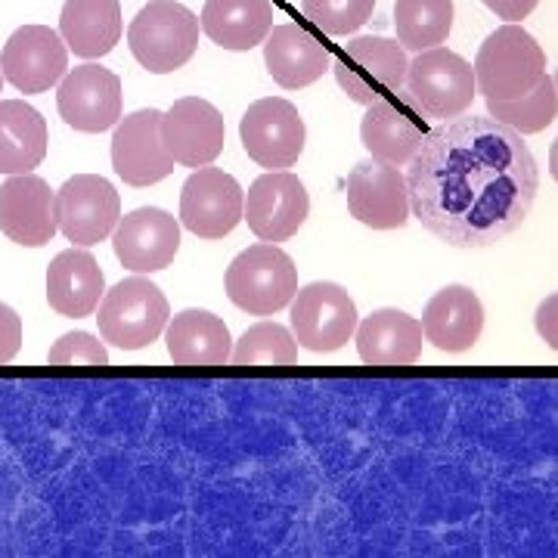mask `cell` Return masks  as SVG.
Wrapping results in <instances>:
<instances>
[{
  "label": "cell",
  "instance_id": "f1b7e54d",
  "mask_svg": "<svg viewBox=\"0 0 558 558\" xmlns=\"http://www.w3.org/2000/svg\"><path fill=\"white\" fill-rule=\"evenodd\" d=\"M395 28L403 50H432L453 32V0H395Z\"/></svg>",
  "mask_w": 558,
  "mask_h": 558
},
{
  "label": "cell",
  "instance_id": "ffe728a7",
  "mask_svg": "<svg viewBox=\"0 0 558 558\" xmlns=\"http://www.w3.org/2000/svg\"><path fill=\"white\" fill-rule=\"evenodd\" d=\"M422 336L438 351L462 354L475 348L484 329V304L469 286H444L422 311Z\"/></svg>",
  "mask_w": 558,
  "mask_h": 558
},
{
  "label": "cell",
  "instance_id": "74e56055",
  "mask_svg": "<svg viewBox=\"0 0 558 558\" xmlns=\"http://www.w3.org/2000/svg\"><path fill=\"white\" fill-rule=\"evenodd\" d=\"M553 81H556V94H558V72H556V78H553Z\"/></svg>",
  "mask_w": 558,
  "mask_h": 558
},
{
  "label": "cell",
  "instance_id": "3957f363",
  "mask_svg": "<svg viewBox=\"0 0 558 558\" xmlns=\"http://www.w3.org/2000/svg\"><path fill=\"white\" fill-rule=\"evenodd\" d=\"M472 69L484 100H515L546 75V53L519 22H506L481 44Z\"/></svg>",
  "mask_w": 558,
  "mask_h": 558
},
{
  "label": "cell",
  "instance_id": "8fae6325",
  "mask_svg": "<svg viewBox=\"0 0 558 558\" xmlns=\"http://www.w3.org/2000/svg\"><path fill=\"white\" fill-rule=\"evenodd\" d=\"M245 196L236 178L220 168L193 171L180 190V223L199 240H223L236 230Z\"/></svg>",
  "mask_w": 558,
  "mask_h": 558
},
{
  "label": "cell",
  "instance_id": "30bf717a",
  "mask_svg": "<svg viewBox=\"0 0 558 558\" xmlns=\"http://www.w3.org/2000/svg\"><path fill=\"white\" fill-rule=\"evenodd\" d=\"M242 149L260 168H292L304 153V119L301 112L282 97H264L245 109L240 121Z\"/></svg>",
  "mask_w": 558,
  "mask_h": 558
},
{
  "label": "cell",
  "instance_id": "cb8c5ba5",
  "mask_svg": "<svg viewBox=\"0 0 558 558\" xmlns=\"http://www.w3.org/2000/svg\"><path fill=\"white\" fill-rule=\"evenodd\" d=\"M264 62L279 87L299 90L323 78V72L329 69V50L301 25L286 22L274 25L270 35L264 38Z\"/></svg>",
  "mask_w": 558,
  "mask_h": 558
},
{
  "label": "cell",
  "instance_id": "7402d4cb",
  "mask_svg": "<svg viewBox=\"0 0 558 558\" xmlns=\"http://www.w3.org/2000/svg\"><path fill=\"white\" fill-rule=\"evenodd\" d=\"M165 344H168V357L174 360V366H227L233 354V339L230 329L211 311H180L178 317L168 319L165 326Z\"/></svg>",
  "mask_w": 558,
  "mask_h": 558
},
{
  "label": "cell",
  "instance_id": "5bb4252c",
  "mask_svg": "<svg viewBox=\"0 0 558 558\" xmlns=\"http://www.w3.org/2000/svg\"><path fill=\"white\" fill-rule=\"evenodd\" d=\"M348 211L363 227L400 230L410 220V193L400 168L379 159L357 161L348 174Z\"/></svg>",
  "mask_w": 558,
  "mask_h": 558
},
{
  "label": "cell",
  "instance_id": "ba28073f",
  "mask_svg": "<svg viewBox=\"0 0 558 558\" xmlns=\"http://www.w3.org/2000/svg\"><path fill=\"white\" fill-rule=\"evenodd\" d=\"M292 336L314 354L339 351L357 332V304L339 282H311L292 299Z\"/></svg>",
  "mask_w": 558,
  "mask_h": 558
},
{
  "label": "cell",
  "instance_id": "8992f818",
  "mask_svg": "<svg viewBox=\"0 0 558 558\" xmlns=\"http://www.w3.org/2000/svg\"><path fill=\"white\" fill-rule=\"evenodd\" d=\"M407 69H410L407 50L398 40L363 35L341 47L336 78L341 90L348 94V100L373 106L398 94L407 81Z\"/></svg>",
  "mask_w": 558,
  "mask_h": 558
},
{
  "label": "cell",
  "instance_id": "7a4b0ae2",
  "mask_svg": "<svg viewBox=\"0 0 558 558\" xmlns=\"http://www.w3.org/2000/svg\"><path fill=\"white\" fill-rule=\"evenodd\" d=\"M227 299L252 317H274L299 292V270L277 242H258L240 252L227 267Z\"/></svg>",
  "mask_w": 558,
  "mask_h": 558
},
{
  "label": "cell",
  "instance_id": "83f0119b",
  "mask_svg": "<svg viewBox=\"0 0 558 558\" xmlns=\"http://www.w3.org/2000/svg\"><path fill=\"white\" fill-rule=\"evenodd\" d=\"M47 156V121L25 100L0 102V174H28Z\"/></svg>",
  "mask_w": 558,
  "mask_h": 558
},
{
  "label": "cell",
  "instance_id": "ac0fdd59",
  "mask_svg": "<svg viewBox=\"0 0 558 558\" xmlns=\"http://www.w3.org/2000/svg\"><path fill=\"white\" fill-rule=\"evenodd\" d=\"M161 143L183 168H205L227 143V124L218 106L199 97H183L161 112Z\"/></svg>",
  "mask_w": 558,
  "mask_h": 558
},
{
  "label": "cell",
  "instance_id": "1f68e13d",
  "mask_svg": "<svg viewBox=\"0 0 558 558\" xmlns=\"http://www.w3.org/2000/svg\"><path fill=\"white\" fill-rule=\"evenodd\" d=\"M301 10L323 35L344 38L373 20L376 0H301Z\"/></svg>",
  "mask_w": 558,
  "mask_h": 558
},
{
  "label": "cell",
  "instance_id": "7c38bea8",
  "mask_svg": "<svg viewBox=\"0 0 558 558\" xmlns=\"http://www.w3.org/2000/svg\"><path fill=\"white\" fill-rule=\"evenodd\" d=\"M69 69V47L60 32L47 25L16 28L0 53V72L22 94H44L60 84Z\"/></svg>",
  "mask_w": 558,
  "mask_h": 558
},
{
  "label": "cell",
  "instance_id": "5b68a950",
  "mask_svg": "<svg viewBox=\"0 0 558 558\" xmlns=\"http://www.w3.org/2000/svg\"><path fill=\"white\" fill-rule=\"evenodd\" d=\"M171 319L168 299L156 282L143 277L121 279L100 299V336L112 348L140 351L159 339Z\"/></svg>",
  "mask_w": 558,
  "mask_h": 558
},
{
  "label": "cell",
  "instance_id": "d6a6232c",
  "mask_svg": "<svg viewBox=\"0 0 558 558\" xmlns=\"http://www.w3.org/2000/svg\"><path fill=\"white\" fill-rule=\"evenodd\" d=\"M50 366H109V351L90 332H65L47 354Z\"/></svg>",
  "mask_w": 558,
  "mask_h": 558
},
{
  "label": "cell",
  "instance_id": "4316f807",
  "mask_svg": "<svg viewBox=\"0 0 558 558\" xmlns=\"http://www.w3.org/2000/svg\"><path fill=\"white\" fill-rule=\"evenodd\" d=\"M425 134H428L425 124L410 119L407 109H400L398 102L391 100L366 106V116L360 121V140H363L366 153L373 159L395 165V168L410 165Z\"/></svg>",
  "mask_w": 558,
  "mask_h": 558
},
{
  "label": "cell",
  "instance_id": "4dcf8cb0",
  "mask_svg": "<svg viewBox=\"0 0 558 558\" xmlns=\"http://www.w3.org/2000/svg\"><path fill=\"white\" fill-rule=\"evenodd\" d=\"M299 341L279 323H255L236 341L230 363L233 366H295Z\"/></svg>",
  "mask_w": 558,
  "mask_h": 558
},
{
  "label": "cell",
  "instance_id": "d4e9b609",
  "mask_svg": "<svg viewBox=\"0 0 558 558\" xmlns=\"http://www.w3.org/2000/svg\"><path fill=\"white\" fill-rule=\"evenodd\" d=\"M60 35L65 47L81 60H100L112 53L121 38L119 0H65Z\"/></svg>",
  "mask_w": 558,
  "mask_h": 558
},
{
  "label": "cell",
  "instance_id": "d6986e66",
  "mask_svg": "<svg viewBox=\"0 0 558 558\" xmlns=\"http://www.w3.org/2000/svg\"><path fill=\"white\" fill-rule=\"evenodd\" d=\"M112 248L121 267L134 274L165 270L180 248V223L161 208H137L124 215L112 233Z\"/></svg>",
  "mask_w": 558,
  "mask_h": 558
},
{
  "label": "cell",
  "instance_id": "f35d334b",
  "mask_svg": "<svg viewBox=\"0 0 558 558\" xmlns=\"http://www.w3.org/2000/svg\"><path fill=\"white\" fill-rule=\"evenodd\" d=\"M0 87H3V72H0Z\"/></svg>",
  "mask_w": 558,
  "mask_h": 558
},
{
  "label": "cell",
  "instance_id": "44dd1931",
  "mask_svg": "<svg viewBox=\"0 0 558 558\" xmlns=\"http://www.w3.org/2000/svg\"><path fill=\"white\" fill-rule=\"evenodd\" d=\"M102 295L106 277L87 248H65L47 267V301L60 317H90Z\"/></svg>",
  "mask_w": 558,
  "mask_h": 558
},
{
  "label": "cell",
  "instance_id": "484cf974",
  "mask_svg": "<svg viewBox=\"0 0 558 558\" xmlns=\"http://www.w3.org/2000/svg\"><path fill=\"white\" fill-rule=\"evenodd\" d=\"M202 32L223 50H252L274 28L270 0H205Z\"/></svg>",
  "mask_w": 558,
  "mask_h": 558
},
{
  "label": "cell",
  "instance_id": "2e32d148",
  "mask_svg": "<svg viewBox=\"0 0 558 558\" xmlns=\"http://www.w3.org/2000/svg\"><path fill=\"white\" fill-rule=\"evenodd\" d=\"M57 223V193L38 174H13L0 186V233L25 248H40L53 242Z\"/></svg>",
  "mask_w": 558,
  "mask_h": 558
},
{
  "label": "cell",
  "instance_id": "277c9868",
  "mask_svg": "<svg viewBox=\"0 0 558 558\" xmlns=\"http://www.w3.org/2000/svg\"><path fill=\"white\" fill-rule=\"evenodd\" d=\"M128 47L146 72H178L199 47V20L178 0H149L128 28Z\"/></svg>",
  "mask_w": 558,
  "mask_h": 558
},
{
  "label": "cell",
  "instance_id": "603a6c76",
  "mask_svg": "<svg viewBox=\"0 0 558 558\" xmlns=\"http://www.w3.org/2000/svg\"><path fill=\"white\" fill-rule=\"evenodd\" d=\"M422 323L398 307H381L357 323V354L366 366H413L422 357Z\"/></svg>",
  "mask_w": 558,
  "mask_h": 558
},
{
  "label": "cell",
  "instance_id": "d590c367",
  "mask_svg": "<svg viewBox=\"0 0 558 558\" xmlns=\"http://www.w3.org/2000/svg\"><path fill=\"white\" fill-rule=\"evenodd\" d=\"M537 3L539 0H484V7L506 22L527 20V16L537 10Z\"/></svg>",
  "mask_w": 558,
  "mask_h": 558
},
{
  "label": "cell",
  "instance_id": "9a60e30c",
  "mask_svg": "<svg viewBox=\"0 0 558 558\" xmlns=\"http://www.w3.org/2000/svg\"><path fill=\"white\" fill-rule=\"evenodd\" d=\"M62 121L84 134H102L121 119V81L102 65H78L65 72L57 94Z\"/></svg>",
  "mask_w": 558,
  "mask_h": 558
},
{
  "label": "cell",
  "instance_id": "836d02e7",
  "mask_svg": "<svg viewBox=\"0 0 558 558\" xmlns=\"http://www.w3.org/2000/svg\"><path fill=\"white\" fill-rule=\"evenodd\" d=\"M22 348V319L20 314L0 301V366H7L10 360L20 354Z\"/></svg>",
  "mask_w": 558,
  "mask_h": 558
},
{
  "label": "cell",
  "instance_id": "8d00e7d4",
  "mask_svg": "<svg viewBox=\"0 0 558 558\" xmlns=\"http://www.w3.org/2000/svg\"><path fill=\"white\" fill-rule=\"evenodd\" d=\"M549 174H553L558 183V140L553 143V149H549Z\"/></svg>",
  "mask_w": 558,
  "mask_h": 558
},
{
  "label": "cell",
  "instance_id": "e0dca14e",
  "mask_svg": "<svg viewBox=\"0 0 558 558\" xmlns=\"http://www.w3.org/2000/svg\"><path fill=\"white\" fill-rule=\"evenodd\" d=\"M178 161L161 143V112L140 109L119 119L112 137V168L131 186H153L174 171Z\"/></svg>",
  "mask_w": 558,
  "mask_h": 558
},
{
  "label": "cell",
  "instance_id": "e575fe53",
  "mask_svg": "<svg viewBox=\"0 0 558 558\" xmlns=\"http://www.w3.org/2000/svg\"><path fill=\"white\" fill-rule=\"evenodd\" d=\"M534 326H537L539 339L546 341L553 351H558V292H553L549 299L539 301Z\"/></svg>",
  "mask_w": 558,
  "mask_h": 558
},
{
  "label": "cell",
  "instance_id": "4fadbf2b",
  "mask_svg": "<svg viewBox=\"0 0 558 558\" xmlns=\"http://www.w3.org/2000/svg\"><path fill=\"white\" fill-rule=\"evenodd\" d=\"M311 215V196L295 174L270 171L260 174L245 196L242 218L248 220V230L264 242H286L295 236Z\"/></svg>",
  "mask_w": 558,
  "mask_h": 558
},
{
  "label": "cell",
  "instance_id": "52a82bcc",
  "mask_svg": "<svg viewBox=\"0 0 558 558\" xmlns=\"http://www.w3.org/2000/svg\"><path fill=\"white\" fill-rule=\"evenodd\" d=\"M403 84L413 102L432 119H457L478 94L472 62H465L447 47L422 50L416 60L410 62Z\"/></svg>",
  "mask_w": 558,
  "mask_h": 558
},
{
  "label": "cell",
  "instance_id": "6da1fadb",
  "mask_svg": "<svg viewBox=\"0 0 558 558\" xmlns=\"http://www.w3.org/2000/svg\"><path fill=\"white\" fill-rule=\"evenodd\" d=\"M539 168L527 143L490 116L428 131L407 171L413 218L453 248H487L527 220Z\"/></svg>",
  "mask_w": 558,
  "mask_h": 558
},
{
  "label": "cell",
  "instance_id": "f546056e",
  "mask_svg": "<svg viewBox=\"0 0 558 558\" xmlns=\"http://www.w3.org/2000/svg\"><path fill=\"white\" fill-rule=\"evenodd\" d=\"M487 112H490V119L502 121L515 134H539L558 116L556 81L543 75L537 87H531L527 94H521L515 100H487Z\"/></svg>",
  "mask_w": 558,
  "mask_h": 558
},
{
  "label": "cell",
  "instance_id": "9c48e42d",
  "mask_svg": "<svg viewBox=\"0 0 558 558\" xmlns=\"http://www.w3.org/2000/svg\"><path fill=\"white\" fill-rule=\"evenodd\" d=\"M119 220V193L100 174H75L57 190V223H60L62 236L81 248L109 240Z\"/></svg>",
  "mask_w": 558,
  "mask_h": 558
}]
</instances>
